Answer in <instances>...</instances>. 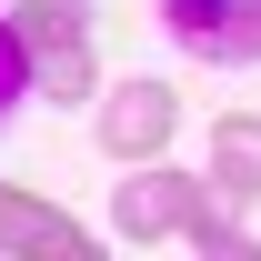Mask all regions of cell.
<instances>
[{
    "mask_svg": "<svg viewBox=\"0 0 261 261\" xmlns=\"http://www.w3.org/2000/svg\"><path fill=\"white\" fill-rule=\"evenodd\" d=\"M211 171H181V161H130V181L111 191V231H121L130 251L141 241H191V221L211 211Z\"/></svg>",
    "mask_w": 261,
    "mask_h": 261,
    "instance_id": "1",
    "label": "cell"
},
{
    "mask_svg": "<svg viewBox=\"0 0 261 261\" xmlns=\"http://www.w3.org/2000/svg\"><path fill=\"white\" fill-rule=\"evenodd\" d=\"M100 151H111V161H161L171 151V130H181V91H171V81H111V91H100Z\"/></svg>",
    "mask_w": 261,
    "mask_h": 261,
    "instance_id": "2",
    "label": "cell"
},
{
    "mask_svg": "<svg viewBox=\"0 0 261 261\" xmlns=\"http://www.w3.org/2000/svg\"><path fill=\"white\" fill-rule=\"evenodd\" d=\"M161 31L211 70H251L261 61V0H161Z\"/></svg>",
    "mask_w": 261,
    "mask_h": 261,
    "instance_id": "3",
    "label": "cell"
},
{
    "mask_svg": "<svg viewBox=\"0 0 261 261\" xmlns=\"http://www.w3.org/2000/svg\"><path fill=\"white\" fill-rule=\"evenodd\" d=\"M0 251H20V261H91L100 251V231L91 221H70L61 201H40V191H20V181H0Z\"/></svg>",
    "mask_w": 261,
    "mask_h": 261,
    "instance_id": "4",
    "label": "cell"
},
{
    "mask_svg": "<svg viewBox=\"0 0 261 261\" xmlns=\"http://www.w3.org/2000/svg\"><path fill=\"white\" fill-rule=\"evenodd\" d=\"M211 191H221L231 211L261 201V111H221V121H211Z\"/></svg>",
    "mask_w": 261,
    "mask_h": 261,
    "instance_id": "5",
    "label": "cell"
},
{
    "mask_svg": "<svg viewBox=\"0 0 261 261\" xmlns=\"http://www.w3.org/2000/svg\"><path fill=\"white\" fill-rule=\"evenodd\" d=\"M10 20L31 31V50H50V40H91V0H10Z\"/></svg>",
    "mask_w": 261,
    "mask_h": 261,
    "instance_id": "6",
    "label": "cell"
},
{
    "mask_svg": "<svg viewBox=\"0 0 261 261\" xmlns=\"http://www.w3.org/2000/svg\"><path fill=\"white\" fill-rule=\"evenodd\" d=\"M31 81H40V50H31V31L0 10V121H10V100H31Z\"/></svg>",
    "mask_w": 261,
    "mask_h": 261,
    "instance_id": "7",
    "label": "cell"
},
{
    "mask_svg": "<svg viewBox=\"0 0 261 261\" xmlns=\"http://www.w3.org/2000/svg\"><path fill=\"white\" fill-rule=\"evenodd\" d=\"M40 91H50V111L61 100H91V40H50L40 50Z\"/></svg>",
    "mask_w": 261,
    "mask_h": 261,
    "instance_id": "8",
    "label": "cell"
}]
</instances>
